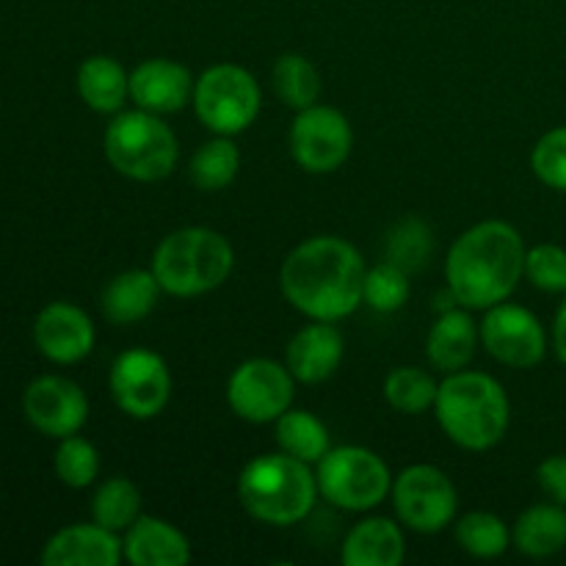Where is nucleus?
<instances>
[{
    "label": "nucleus",
    "mask_w": 566,
    "mask_h": 566,
    "mask_svg": "<svg viewBox=\"0 0 566 566\" xmlns=\"http://www.w3.org/2000/svg\"><path fill=\"white\" fill-rule=\"evenodd\" d=\"M142 517V492L125 475L105 479L92 495V520L103 528L125 534Z\"/></svg>",
    "instance_id": "c756f323"
},
{
    "label": "nucleus",
    "mask_w": 566,
    "mask_h": 566,
    "mask_svg": "<svg viewBox=\"0 0 566 566\" xmlns=\"http://www.w3.org/2000/svg\"><path fill=\"white\" fill-rule=\"evenodd\" d=\"M191 70L175 59H147L130 72V99L149 114H177L193 99Z\"/></svg>",
    "instance_id": "dca6fc26"
},
{
    "label": "nucleus",
    "mask_w": 566,
    "mask_h": 566,
    "mask_svg": "<svg viewBox=\"0 0 566 566\" xmlns=\"http://www.w3.org/2000/svg\"><path fill=\"white\" fill-rule=\"evenodd\" d=\"M346 354L340 329L332 321H313L291 337L285 365L298 385H324L337 374Z\"/></svg>",
    "instance_id": "a211bd4d"
},
{
    "label": "nucleus",
    "mask_w": 566,
    "mask_h": 566,
    "mask_svg": "<svg viewBox=\"0 0 566 566\" xmlns=\"http://www.w3.org/2000/svg\"><path fill=\"white\" fill-rule=\"evenodd\" d=\"M409 293H412V282H409V274L398 265L376 263L374 269H368L363 285V304H368L374 313H396L403 304L409 302Z\"/></svg>",
    "instance_id": "473e14b6"
},
{
    "label": "nucleus",
    "mask_w": 566,
    "mask_h": 566,
    "mask_svg": "<svg viewBox=\"0 0 566 566\" xmlns=\"http://www.w3.org/2000/svg\"><path fill=\"white\" fill-rule=\"evenodd\" d=\"M44 566H119L125 562L122 536L99 523H72L55 531L42 547Z\"/></svg>",
    "instance_id": "f3484780"
},
{
    "label": "nucleus",
    "mask_w": 566,
    "mask_h": 566,
    "mask_svg": "<svg viewBox=\"0 0 566 566\" xmlns=\"http://www.w3.org/2000/svg\"><path fill=\"white\" fill-rule=\"evenodd\" d=\"M531 169L542 186L566 193V125L553 127L534 144Z\"/></svg>",
    "instance_id": "72a5a7b5"
},
{
    "label": "nucleus",
    "mask_w": 566,
    "mask_h": 566,
    "mask_svg": "<svg viewBox=\"0 0 566 566\" xmlns=\"http://www.w3.org/2000/svg\"><path fill=\"white\" fill-rule=\"evenodd\" d=\"M318 495L340 512L363 514L390 497L392 473L385 459L363 446L329 448L315 464Z\"/></svg>",
    "instance_id": "0eeeda50"
},
{
    "label": "nucleus",
    "mask_w": 566,
    "mask_h": 566,
    "mask_svg": "<svg viewBox=\"0 0 566 566\" xmlns=\"http://www.w3.org/2000/svg\"><path fill=\"white\" fill-rule=\"evenodd\" d=\"M431 254H434V232L420 216H407L387 230L385 260L407 271L409 276L423 271L431 263Z\"/></svg>",
    "instance_id": "cd10ccee"
},
{
    "label": "nucleus",
    "mask_w": 566,
    "mask_h": 566,
    "mask_svg": "<svg viewBox=\"0 0 566 566\" xmlns=\"http://www.w3.org/2000/svg\"><path fill=\"white\" fill-rule=\"evenodd\" d=\"M171 370L153 348H127L111 363L108 390L116 407L133 420H153L171 401Z\"/></svg>",
    "instance_id": "9d476101"
},
{
    "label": "nucleus",
    "mask_w": 566,
    "mask_h": 566,
    "mask_svg": "<svg viewBox=\"0 0 566 566\" xmlns=\"http://www.w3.org/2000/svg\"><path fill=\"white\" fill-rule=\"evenodd\" d=\"M481 346V326L468 307H451L437 313L429 335H426V357L440 374H457L470 368Z\"/></svg>",
    "instance_id": "aec40b11"
},
{
    "label": "nucleus",
    "mask_w": 566,
    "mask_h": 566,
    "mask_svg": "<svg viewBox=\"0 0 566 566\" xmlns=\"http://www.w3.org/2000/svg\"><path fill=\"white\" fill-rule=\"evenodd\" d=\"M453 536L468 556L481 562L501 558L512 547V528L492 512H468L457 517Z\"/></svg>",
    "instance_id": "c85d7f7f"
},
{
    "label": "nucleus",
    "mask_w": 566,
    "mask_h": 566,
    "mask_svg": "<svg viewBox=\"0 0 566 566\" xmlns=\"http://www.w3.org/2000/svg\"><path fill=\"white\" fill-rule=\"evenodd\" d=\"M153 274L160 291L175 298H197L213 293L235 269L232 243L210 227H180L155 247Z\"/></svg>",
    "instance_id": "39448f33"
},
{
    "label": "nucleus",
    "mask_w": 566,
    "mask_h": 566,
    "mask_svg": "<svg viewBox=\"0 0 566 566\" xmlns=\"http://www.w3.org/2000/svg\"><path fill=\"white\" fill-rule=\"evenodd\" d=\"M536 484L547 501L566 506V453H553L536 468Z\"/></svg>",
    "instance_id": "c9c22d12"
},
{
    "label": "nucleus",
    "mask_w": 566,
    "mask_h": 566,
    "mask_svg": "<svg viewBox=\"0 0 566 566\" xmlns=\"http://www.w3.org/2000/svg\"><path fill=\"white\" fill-rule=\"evenodd\" d=\"M22 415L48 440L81 434L88 420V398L77 381L59 374H42L22 390Z\"/></svg>",
    "instance_id": "4468645a"
},
{
    "label": "nucleus",
    "mask_w": 566,
    "mask_h": 566,
    "mask_svg": "<svg viewBox=\"0 0 566 566\" xmlns=\"http://www.w3.org/2000/svg\"><path fill=\"white\" fill-rule=\"evenodd\" d=\"M553 352H556L558 363L566 365V296L553 318Z\"/></svg>",
    "instance_id": "e433bc0d"
},
{
    "label": "nucleus",
    "mask_w": 566,
    "mask_h": 566,
    "mask_svg": "<svg viewBox=\"0 0 566 566\" xmlns=\"http://www.w3.org/2000/svg\"><path fill=\"white\" fill-rule=\"evenodd\" d=\"M55 479L70 490H86L97 481L99 475V453L86 437L72 434L59 440V448L53 453Z\"/></svg>",
    "instance_id": "2f4dec72"
},
{
    "label": "nucleus",
    "mask_w": 566,
    "mask_h": 566,
    "mask_svg": "<svg viewBox=\"0 0 566 566\" xmlns=\"http://www.w3.org/2000/svg\"><path fill=\"white\" fill-rule=\"evenodd\" d=\"M365 274L368 265L352 241L313 235L282 260L280 291L304 318L337 324L363 307Z\"/></svg>",
    "instance_id": "f257e3e1"
},
{
    "label": "nucleus",
    "mask_w": 566,
    "mask_h": 566,
    "mask_svg": "<svg viewBox=\"0 0 566 566\" xmlns=\"http://www.w3.org/2000/svg\"><path fill=\"white\" fill-rule=\"evenodd\" d=\"M122 553L133 566H186L191 562V542L169 520L142 514L122 534Z\"/></svg>",
    "instance_id": "6ab92c4d"
},
{
    "label": "nucleus",
    "mask_w": 566,
    "mask_h": 566,
    "mask_svg": "<svg viewBox=\"0 0 566 566\" xmlns=\"http://www.w3.org/2000/svg\"><path fill=\"white\" fill-rule=\"evenodd\" d=\"M481 343L495 363L506 368L528 370L545 359L547 332L542 321L528 307L514 302H501L484 310L481 321Z\"/></svg>",
    "instance_id": "ddd939ff"
},
{
    "label": "nucleus",
    "mask_w": 566,
    "mask_h": 566,
    "mask_svg": "<svg viewBox=\"0 0 566 566\" xmlns=\"http://www.w3.org/2000/svg\"><path fill=\"white\" fill-rule=\"evenodd\" d=\"M274 440L280 451L302 459L307 464H318L329 453L332 437L324 420L307 409H287L274 420Z\"/></svg>",
    "instance_id": "393cba45"
},
{
    "label": "nucleus",
    "mask_w": 566,
    "mask_h": 566,
    "mask_svg": "<svg viewBox=\"0 0 566 566\" xmlns=\"http://www.w3.org/2000/svg\"><path fill=\"white\" fill-rule=\"evenodd\" d=\"M287 147L298 169L307 175H332L352 158V122L343 111L315 103L296 111L287 133Z\"/></svg>",
    "instance_id": "9b49d317"
},
{
    "label": "nucleus",
    "mask_w": 566,
    "mask_h": 566,
    "mask_svg": "<svg viewBox=\"0 0 566 566\" xmlns=\"http://www.w3.org/2000/svg\"><path fill=\"white\" fill-rule=\"evenodd\" d=\"M403 558V528L390 517L359 520L340 545V562L346 566H401Z\"/></svg>",
    "instance_id": "412c9836"
},
{
    "label": "nucleus",
    "mask_w": 566,
    "mask_h": 566,
    "mask_svg": "<svg viewBox=\"0 0 566 566\" xmlns=\"http://www.w3.org/2000/svg\"><path fill=\"white\" fill-rule=\"evenodd\" d=\"M512 545L528 558H551L566 547V506L534 503L525 509L512 528Z\"/></svg>",
    "instance_id": "b1692460"
},
{
    "label": "nucleus",
    "mask_w": 566,
    "mask_h": 566,
    "mask_svg": "<svg viewBox=\"0 0 566 566\" xmlns=\"http://www.w3.org/2000/svg\"><path fill=\"white\" fill-rule=\"evenodd\" d=\"M75 88L86 108L114 116L130 99V72L111 55H88L77 66Z\"/></svg>",
    "instance_id": "5701e85b"
},
{
    "label": "nucleus",
    "mask_w": 566,
    "mask_h": 566,
    "mask_svg": "<svg viewBox=\"0 0 566 566\" xmlns=\"http://www.w3.org/2000/svg\"><path fill=\"white\" fill-rule=\"evenodd\" d=\"M525 276L545 293H566V249L558 243H536L525 252Z\"/></svg>",
    "instance_id": "f704fd0d"
},
{
    "label": "nucleus",
    "mask_w": 566,
    "mask_h": 566,
    "mask_svg": "<svg viewBox=\"0 0 566 566\" xmlns=\"http://www.w3.org/2000/svg\"><path fill=\"white\" fill-rule=\"evenodd\" d=\"M525 252L517 227L503 219L479 221L448 249V291L462 307L484 313L517 291L525 276Z\"/></svg>",
    "instance_id": "f03ea898"
},
{
    "label": "nucleus",
    "mask_w": 566,
    "mask_h": 566,
    "mask_svg": "<svg viewBox=\"0 0 566 566\" xmlns=\"http://www.w3.org/2000/svg\"><path fill=\"white\" fill-rule=\"evenodd\" d=\"M296 379L285 363L252 357L238 365L227 379V403L241 420L254 426L274 423L293 407Z\"/></svg>",
    "instance_id": "f8f14e48"
},
{
    "label": "nucleus",
    "mask_w": 566,
    "mask_h": 566,
    "mask_svg": "<svg viewBox=\"0 0 566 566\" xmlns=\"http://www.w3.org/2000/svg\"><path fill=\"white\" fill-rule=\"evenodd\" d=\"M193 114L213 136H238L249 130L263 108L260 83L247 66L213 64L197 77Z\"/></svg>",
    "instance_id": "6e6552de"
},
{
    "label": "nucleus",
    "mask_w": 566,
    "mask_h": 566,
    "mask_svg": "<svg viewBox=\"0 0 566 566\" xmlns=\"http://www.w3.org/2000/svg\"><path fill=\"white\" fill-rule=\"evenodd\" d=\"M434 418L457 448L484 453L501 446L512 423V401L495 376L484 370H457L440 381Z\"/></svg>",
    "instance_id": "7ed1b4c3"
},
{
    "label": "nucleus",
    "mask_w": 566,
    "mask_h": 566,
    "mask_svg": "<svg viewBox=\"0 0 566 566\" xmlns=\"http://www.w3.org/2000/svg\"><path fill=\"white\" fill-rule=\"evenodd\" d=\"M238 501L243 512L258 523L271 528H291L307 520L318 501L313 464L285 451L249 459L238 475Z\"/></svg>",
    "instance_id": "20e7f679"
},
{
    "label": "nucleus",
    "mask_w": 566,
    "mask_h": 566,
    "mask_svg": "<svg viewBox=\"0 0 566 566\" xmlns=\"http://www.w3.org/2000/svg\"><path fill=\"white\" fill-rule=\"evenodd\" d=\"M36 352L53 365H77L94 352L97 329L83 307L72 302H50L36 313L31 326Z\"/></svg>",
    "instance_id": "2eb2a0df"
},
{
    "label": "nucleus",
    "mask_w": 566,
    "mask_h": 566,
    "mask_svg": "<svg viewBox=\"0 0 566 566\" xmlns=\"http://www.w3.org/2000/svg\"><path fill=\"white\" fill-rule=\"evenodd\" d=\"M160 293L164 291L153 269H127L103 287L99 310H103V318L114 326L142 324L158 307Z\"/></svg>",
    "instance_id": "4be33fe9"
},
{
    "label": "nucleus",
    "mask_w": 566,
    "mask_h": 566,
    "mask_svg": "<svg viewBox=\"0 0 566 566\" xmlns=\"http://www.w3.org/2000/svg\"><path fill=\"white\" fill-rule=\"evenodd\" d=\"M105 160L116 175L133 182H158L175 171L180 142L164 116L144 108L119 111L103 136Z\"/></svg>",
    "instance_id": "423d86ee"
},
{
    "label": "nucleus",
    "mask_w": 566,
    "mask_h": 566,
    "mask_svg": "<svg viewBox=\"0 0 566 566\" xmlns=\"http://www.w3.org/2000/svg\"><path fill=\"white\" fill-rule=\"evenodd\" d=\"M437 390H440V381L429 370L415 368V365H401V368L390 370L385 379V401L396 412L409 415V418L431 412Z\"/></svg>",
    "instance_id": "7c9ffc66"
},
{
    "label": "nucleus",
    "mask_w": 566,
    "mask_h": 566,
    "mask_svg": "<svg viewBox=\"0 0 566 566\" xmlns=\"http://www.w3.org/2000/svg\"><path fill=\"white\" fill-rule=\"evenodd\" d=\"M271 86L282 105L304 111L321 99V72L304 53H282L271 70Z\"/></svg>",
    "instance_id": "bb28decb"
},
{
    "label": "nucleus",
    "mask_w": 566,
    "mask_h": 566,
    "mask_svg": "<svg viewBox=\"0 0 566 566\" xmlns=\"http://www.w3.org/2000/svg\"><path fill=\"white\" fill-rule=\"evenodd\" d=\"M390 503L403 528L415 534H440L459 517V492L434 464H409L392 479Z\"/></svg>",
    "instance_id": "1a4fd4ad"
},
{
    "label": "nucleus",
    "mask_w": 566,
    "mask_h": 566,
    "mask_svg": "<svg viewBox=\"0 0 566 566\" xmlns=\"http://www.w3.org/2000/svg\"><path fill=\"white\" fill-rule=\"evenodd\" d=\"M241 171V149L232 136H213L193 153L188 164V180L205 193L224 191Z\"/></svg>",
    "instance_id": "a878e982"
}]
</instances>
